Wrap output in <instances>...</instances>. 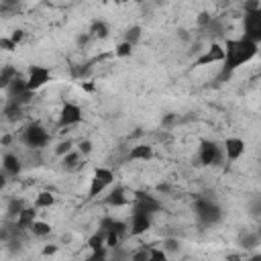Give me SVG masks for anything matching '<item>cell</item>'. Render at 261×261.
<instances>
[{"instance_id":"cb8c5ba5","label":"cell","mask_w":261,"mask_h":261,"mask_svg":"<svg viewBox=\"0 0 261 261\" xmlns=\"http://www.w3.org/2000/svg\"><path fill=\"white\" fill-rule=\"evenodd\" d=\"M61 165H63L65 169H77V167L82 165V153L73 147L69 153L61 155Z\"/></svg>"},{"instance_id":"f546056e","label":"cell","mask_w":261,"mask_h":261,"mask_svg":"<svg viewBox=\"0 0 261 261\" xmlns=\"http://www.w3.org/2000/svg\"><path fill=\"white\" fill-rule=\"evenodd\" d=\"M161 245H163L161 249H163L167 255H175V253H179V249H181V243H179V239H175V237H167V239H163Z\"/></svg>"},{"instance_id":"44dd1931","label":"cell","mask_w":261,"mask_h":261,"mask_svg":"<svg viewBox=\"0 0 261 261\" xmlns=\"http://www.w3.org/2000/svg\"><path fill=\"white\" fill-rule=\"evenodd\" d=\"M239 245H241L245 251H253V249H257V247L261 245V237H259L257 230H245V232H241V237H239Z\"/></svg>"},{"instance_id":"83f0119b","label":"cell","mask_w":261,"mask_h":261,"mask_svg":"<svg viewBox=\"0 0 261 261\" xmlns=\"http://www.w3.org/2000/svg\"><path fill=\"white\" fill-rule=\"evenodd\" d=\"M104 239H106V230L98 226V230L90 234V239H88V243H86V245H88V247H90V249L94 251V249H100V247H106V245H104Z\"/></svg>"},{"instance_id":"ffe728a7","label":"cell","mask_w":261,"mask_h":261,"mask_svg":"<svg viewBox=\"0 0 261 261\" xmlns=\"http://www.w3.org/2000/svg\"><path fill=\"white\" fill-rule=\"evenodd\" d=\"M4 118H6L8 122H16V120H20V118H22V104H20L18 100L8 98L6 104H4Z\"/></svg>"},{"instance_id":"6da1fadb","label":"cell","mask_w":261,"mask_h":261,"mask_svg":"<svg viewBox=\"0 0 261 261\" xmlns=\"http://www.w3.org/2000/svg\"><path fill=\"white\" fill-rule=\"evenodd\" d=\"M222 47H224V59L220 61L222 67H220L218 82L228 80L241 65L249 63V61L255 59L257 53H259V43L247 39L245 35H241L239 39H226Z\"/></svg>"},{"instance_id":"5b68a950","label":"cell","mask_w":261,"mask_h":261,"mask_svg":"<svg viewBox=\"0 0 261 261\" xmlns=\"http://www.w3.org/2000/svg\"><path fill=\"white\" fill-rule=\"evenodd\" d=\"M198 161L204 167H218L224 161L222 145H218L212 139H202L200 147H198Z\"/></svg>"},{"instance_id":"8992f818","label":"cell","mask_w":261,"mask_h":261,"mask_svg":"<svg viewBox=\"0 0 261 261\" xmlns=\"http://www.w3.org/2000/svg\"><path fill=\"white\" fill-rule=\"evenodd\" d=\"M20 139H22V143H24L29 149H43V147L49 145L51 135H49V130H47L41 122H31V124L22 130Z\"/></svg>"},{"instance_id":"4316f807","label":"cell","mask_w":261,"mask_h":261,"mask_svg":"<svg viewBox=\"0 0 261 261\" xmlns=\"http://www.w3.org/2000/svg\"><path fill=\"white\" fill-rule=\"evenodd\" d=\"M202 31H206L210 39H216V37H220V35L224 33V24H222V20H220V18L212 16V20H210Z\"/></svg>"},{"instance_id":"4dcf8cb0","label":"cell","mask_w":261,"mask_h":261,"mask_svg":"<svg viewBox=\"0 0 261 261\" xmlns=\"http://www.w3.org/2000/svg\"><path fill=\"white\" fill-rule=\"evenodd\" d=\"M133 51H135V47H133L130 43H126V41H120V43L114 47V55H116L118 59H126V57H130Z\"/></svg>"},{"instance_id":"d4e9b609","label":"cell","mask_w":261,"mask_h":261,"mask_svg":"<svg viewBox=\"0 0 261 261\" xmlns=\"http://www.w3.org/2000/svg\"><path fill=\"white\" fill-rule=\"evenodd\" d=\"M55 194L53 192H49V190H43V192H39L37 196H35V208L39 210V208H51V206H55Z\"/></svg>"},{"instance_id":"60d3db41","label":"cell","mask_w":261,"mask_h":261,"mask_svg":"<svg viewBox=\"0 0 261 261\" xmlns=\"http://www.w3.org/2000/svg\"><path fill=\"white\" fill-rule=\"evenodd\" d=\"M57 251H59V245H45V247H43V251H41V253H43V255H45V257H47V255H55V253H57Z\"/></svg>"},{"instance_id":"e0dca14e","label":"cell","mask_w":261,"mask_h":261,"mask_svg":"<svg viewBox=\"0 0 261 261\" xmlns=\"http://www.w3.org/2000/svg\"><path fill=\"white\" fill-rule=\"evenodd\" d=\"M37 218V208L35 206H24L20 210V214L14 218V230L16 232H22V230H29V226L33 224V220Z\"/></svg>"},{"instance_id":"8fae6325","label":"cell","mask_w":261,"mask_h":261,"mask_svg":"<svg viewBox=\"0 0 261 261\" xmlns=\"http://www.w3.org/2000/svg\"><path fill=\"white\" fill-rule=\"evenodd\" d=\"M6 94H8V98L18 100L22 106L29 104V102L33 100V96H35V92H31V90L27 88V82H24V77H22L20 73L10 82V86L6 88Z\"/></svg>"},{"instance_id":"ba28073f","label":"cell","mask_w":261,"mask_h":261,"mask_svg":"<svg viewBox=\"0 0 261 261\" xmlns=\"http://www.w3.org/2000/svg\"><path fill=\"white\" fill-rule=\"evenodd\" d=\"M51 80H53V73H51V69H49V67H45V65H39V63H33V65H29L24 82H27V88H29L31 92H37V90H41V88H43V86H47Z\"/></svg>"},{"instance_id":"5bb4252c","label":"cell","mask_w":261,"mask_h":261,"mask_svg":"<svg viewBox=\"0 0 261 261\" xmlns=\"http://www.w3.org/2000/svg\"><path fill=\"white\" fill-rule=\"evenodd\" d=\"M247 151V143L241 139V137H226L224 143H222V153H224V159L228 161H239Z\"/></svg>"},{"instance_id":"f6af8a7d","label":"cell","mask_w":261,"mask_h":261,"mask_svg":"<svg viewBox=\"0 0 261 261\" xmlns=\"http://www.w3.org/2000/svg\"><path fill=\"white\" fill-rule=\"evenodd\" d=\"M82 2H86V0H82Z\"/></svg>"},{"instance_id":"1f68e13d","label":"cell","mask_w":261,"mask_h":261,"mask_svg":"<svg viewBox=\"0 0 261 261\" xmlns=\"http://www.w3.org/2000/svg\"><path fill=\"white\" fill-rule=\"evenodd\" d=\"M147 255H149V261H165L169 255L163 251V249H159V247H149L147 249Z\"/></svg>"},{"instance_id":"836d02e7","label":"cell","mask_w":261,"mask_h":261,"mask_svg":"<svg viewBox=\"0 0 261 261\" xmlns=\"http://www.w3.org/2000/svg\"><path fill=\"white\" fill-rule=\"evenodd\" d=\"M75 149L82 153V157H86V155H90V153H92L94 145H92V141H90V139H82V141L77 143V147H75Z\"/></svg>"},{"instance_id":"ab89813d","label":"cell","mask_w":261,"mask_h":261,"mask_svg":"<svg viewBox=\"0 0 261 261\" xmlns=\"http://www.w3.org/2000/svg\"><path fill=\"white\" fill-rule=\"evenodd\" d=\"M8 37H10V39H12L16 45H20V43H22V39H24V31H22V29H14V31H12Z\"/></svg>"},{"instance_id":"9a60e30c","label":"cell","mask_w":261,"mask_h":261,"mask_svg":"<svg viewBox=\"0 0 261 261\" xmlns=\"http://www.w3.org/2000/svg\"><path fill=\"white\" fill-rule=\"evenodd\" d=\"M106 206H110V208H122V206H128L130 204V196H128V190L124 188V186H114L106 196H104V200H102Z\"/></svg>"},{"instance_id":"4fadbf2b","label":"cell","mask_w":261,"mask_h":261,"mask_svg":"<svg viewBox=\"0 0 261 261\" xmlns=\"http://www.w3.org/2000/svg\"><path fill=\"white\" fill-rule=\"evenodd\" d=\"M133 194H135L133 208L145 210V212H149V214H157V212H161L163 204H161V202H159V198H155L153 194L143 192V190H137V192H133Z\"/></svg>"},{"instance_id":"7a4b0ae2","label":"cell","mask_w":261,"mask_h":261,"mask_svg":"<svg viewBox=\"0 0 261 261\" xmlns=\"http://www.w3.org/2000/svg\"><path fill=\"white\" fill-rule=\"evenodd\" d=\"M194 212H196V218L200 220V224L204 226H216L222 218H224V212L220 208V204L208 196H198L196 202H194Z\"/></svg>"},{"instance_id":"7bdbcfd3","label":"cell","mask_w":261,"mask_h":261,"mask_svg":"<svg viewBox=\"0 0 261 261\" xmlns=\"http://www.w3.org/2000/svg\"><path fill=\"white\" fill-rule=\"evenodd\" d=\"M161 122L167 126V124H171V122H175V114L173 112H169V114H165L163 118H161Z\"/></svg>"},{"instance_id":"d6a6232c","label":"cell","mask_w":261,"mask_h":261,"mask_svg":"<svg viewBox=\"0 0 261 261\" xmlns=\"http://www.w3.org/2000/svg\"><path fill=\"white\" fill-rule=\"evenodd\" d=\"M73 149V141H69V139H65V141H59L57 145H55V155L57 157H61V155H65V153H69Z\"/></svg>"},{"instance_id":"e575fe53","label":"cell","mask_w":261,"mask_h":261,"mask_svg":"<svg viewBox=\"0 0 261 261\" xmlns=\"http://www.w3.org/2000/svg\"><path fill=\"white\" fill-rule=\"evenodd\" d=\"M210 20H212V14H210L208 10H202V12L196 16V24H198L200 29H204V27H206Z\"/></svg>"},{"instance_id":"603a6c76","label":"cell","mask_w":261,"mask_h":261,"mask_svg":"<svg viewBox=\"0 0 261 261\" xmlns=\"http://www.w3.org/2000/svg\"><path fill=\"white\" fill-rule=\"evenodd\" d=\"M16 75H18L16 65H12V63L2 65V67H0V90H6V88L10 86V82H12Z\"/></svg>"},{"instance_id":"30bf717a","label":"cell","mask_w":261,"mask_h":261,"mask_svg":"<svg viewBox=\"0 0 261 261\" xmlns=\"http://www.w3.org/2000/svg\"><path fill=\"white\" fill-rule=\"evenodd\" d=\"M151 226H153V214H149L145 210H139V208H133L130 222H128V234L130 237H141V234L149 232Z\"/></svg>"},{"instance_id":"f1b7e54d","label":"cell","mask_w":261,"mask_h":261,"mask_svg":"<svg viewBox=\"0 0 261 261\" xmlns=\"http://www.w3.org/2000/svg\"><path fill=\"white\" fill-rule=\"evenodd\" d=\"M27 204H24V200H20V198H12V200H8V204H6V214H8V218H16L18 214H20V210L24 208Z\"/></svg>"},{"instance_id":"f35d334b","label":"cell","mask_w":261,"mask_h":261,"mask_svg":"<svg viewBox=\"0 0 261 261\" xmlns=\"http://www.w3.org/2000/svg\"><path fill=\"white\" fill-rule=\"evenodd\" d=\"M106 257H108V247H100V249H94L88 259L94 261V259H106Z\"/></svg>"},{"instance_id":"d6986e66","label":"cell","mask_w":261,"mask_h":261,"mask_svg":"<svg viewBox=\"0 0 261 261\" xmlns=\"http://www.w3.org/2000/svg\"><path fill=\"white\" fill-rule=\"evenodd\" d=\"M88 37L98 39V41L108 39V37H110V27H108V22L102 20V18L92 20V24H90V29H88Z\"/></svg>"},{"instance_id":"d590c367","label":"cell","mask_w":261,"mask_h":261,"mask_svg":"<svg viewBox=\"0 0 261 261\" xmlns=\"http://www.w3.org/2000/svg\"><path fill=\"white\" fill-rule=\"evenodd\" d=\"M16 47H18V45H16L10 37H2V39H0V49H2V51H8V53H10V51H16Z\"/></svg>"},{"instance_id":"277c9868","label":"cell","mask_w":261,"mask_h":261,"mask_svg":"<svg viewBox=\"0 0 261 261\" xmlns=\"http://www.w3.org/2000/svg\"><path fill=\"white\" fill-rule=\"evenodd\" d=\"M114 171L110 169V167H106V165H98V167H94V171H92V177H90V188H88V198L92 200V198H98V196H102L112 184H114Z\"/></svg>"},{"instance_id":"ac0fdd59","label":"cell","mask_w":261,"mask_h":261,"mask_svg":"<svg viewBox=\"0 0 261 261\" xmlns=\"http://www.w3.org/2000/svg\"><path fill=\"white\" fill-rule=\"evenodd\" d=\"M153 155H155V151H153V147L149 143H137L128 151V159L130 161H151Z\"/></svg>"},{"instance_id":"b9f144b4","label":"cell","mask_w":261,"mask_h":261,"mask_svg":"<svg viewBox=\"0 0 261 261\" xmlns=\"http://www.w3.org/2000/svg\"><path fill=\"white\" fill-rule=\"evenodd\" d=\"M259 210H261V202H259V198H255L253 204H251V214L253 216H259Z\"/></svg>"},{"instance_id":"74e56055","label":"cell","mask_w":261,"mask_h":261,"mask_svg":"<svg viewBox=\"0 0 261 261\" xmlns=\"http://www.w3.org/2000/svg\"><path fill=\"white\" fill-rule=\"evenodd\" d=\"M20 0H2V12H14L18 8Z\"/></svg>"},{"instance_id":"9c48e42d","label":"cell","mask_w":261,"mask_h":261,"mask_svg":"<svg viewBox=\"0 0 261 261\" xmlns=\"http://www.w3.org/2000/svg\"><path fill=\"white\" fill-rule=\"evenodd\" d=\"M243 35L255 43H261V8L245 10L243 16Z\"/></svg>"},{"instance_id":"484cf974","label":"cell","mask_w":261,"mask_h":261,"mask_svg":"<svg viewBox=\"0 0 261 261\" xmlns=\"http://www.w3.org/2000/svg\"><path fill=\"white\" fill-rule=\"evenodd\" d=\"M141 37H143V29H141L139 24H130V27H128V29L122 33V41L130 43L133 47H137V45H139Z\"/></svg>"},{"instance_id":"52a82bcc","label":"cell","mask_w":261,"mask_h":261,"mask_svg":"<svg viewBox=\"0 0 261 261\" xmlns=\"http://www.w3.org/2000/svg\"><path fill=\"white\" fill-rule=\"evenodd\" d=\"M80 122H84V110H82V106L75 104V102H71V100L63 102L61 108H59V114H57V126L59 128H69V126H75Z\"/></svg>"},{"instance_id":"3957f363","label":"cell","mask_w":261,"mask_h":261,"mask_svg":"<svg viewBox=\"0 0 261 261\" xmlns=\"http://www.w3.org/2000/svg\"><path fill=\"white\" fill-rule=\"evenodd\" d=\"M100 228L106 230V239H104V245L108 249H118L122 247V239L128 237V222L120 220V218H114V216H104L100 220Z\"/></svg>"},{"instance_id":"8d00e7d4","label":"cell","mask_w":261,"mask_h":261,"mask_svg":"<svg viewBox=\"0 0 261 261\" xmlns=\"http://www.w3.org/2000/svg\"><path fill=\"white\" fill-rule=\"evenodd\" d=\"M128 259H133V261H149L147 247H143V249H139V251H135V253H128Z\"/></svg>"},{"instance_id":"7402d4cb","label":"cell","mask_w":261,"mask_h":261,"mask_svg":"<svg viewBox=\"0 0 261 261\" xmlns=\"http://www.w3.org/2000/svg\"><path fill=\"white\" fill-rule=\"evenodd\" d=\"M51 230H53V226H51L47 220H39V218H35L33 224L29 226V232H31L33 237H37V239H45V237H49Z\"/></svg>"},{"instance_id":"7c38bea8","label":"cell","mask_w":261,"mask_h":261,"mask_svg":"<svg viewBox=\"0 0 261 261\" xmlns=\"http://www.w3.org/2000/svg\"><path fill=\"white\" fill-rule=\"evenodd\" d=\"M224 59V47L220 45V43H216V41H212L210 43V47L200 55V57H196L194 59V63H192V67H204V65H214V63H220Z\"/></svg>"},{"instance_id":"2e32d148","label":"cell","mask_w":261,"mask_h":261,"mask_svg":"<svg viewBox=\"0 0 261 261\" xmlns=\"http://www.w3.org/2000/svg\"><path fill=\"white\" fill-rule=\"evenodd\" d=\"M2 171L8 175V177H16L20 171H22V161L16 153H4L2 155Z\"/></svg>"},{"instance_id":"ee69618b","label":"cell","mask_w":261,"mask_h":261,"mask_svg":"<svg viewBox=\"0 0 261 261\" xmlns=\"http://www.w3.org/2000/svg\"><path fill=\"white\" fill-rule=\"evenodd\" d=\"M6 184H8V175L4 171H0V192L6 188Z\"/></svg>"}]
</instances>
